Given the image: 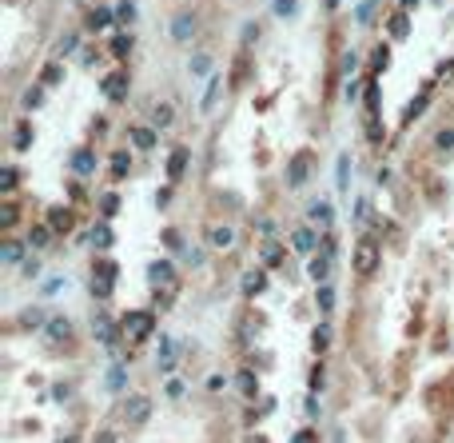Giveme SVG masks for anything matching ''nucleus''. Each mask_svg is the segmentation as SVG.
Instances as JSON below:
<instances>
[{
	"label": "nucleus",
	"mask_w": 454,
	"mask_h": 443,
	"mask_svg": "<svg viewBox=\"0 0 454 443\" xmlns=\"http://www.w3.org/2000/svg\"><path fill=\"white\" fill-rule=\"evenodd\" d=\"M152 328H156V316L152 312H128L120 320V332L128 344H144L147 335H152Z\"/></svg>",
	"instance_id": "obj_1"
},
{
	"label": "nucleus",
	"mask_w": 454,
	"mask_h": 443,
	"mask_svg": "<svg viewBox=\"0 0 454 443\" xmlns=\"http://www.w3.org/2000/svg\"><path fill=\"white\" fill-rule=\"evenodd\" d=\"M355 271L367 280V276H375V268H379V244L375 240H359V248H355Z\"/></svg>",
	"instance_id": "obj_2"
},
{
	"label": "nucleus",
	"mask_w": 454,
	"mask_h": 443,
	"mask_svg": "<svg viewBox=\"0 0 454 443\" xmlns=\"http://www.w3.org/2000/svg\"><path fill=\"white\" fill-rule=\"evenodd\" d=\"M92 295H100V300H108L112 295V280H116V264L112 259H96V268H92Z\"/></svg>",
	"instance_id": "obj_3"
},
{
	"label": "nucleus",
	"mask_w": 454,
	"mask_h": 443,
	"mask_svg": "<svg viewBox=\"0 0 454 443\" xmlns=\"http://www.w3.org/2000/svg\"><path fill=\"white\" fill-rule=\"evenodd\" d=\"M196 32H199V16L196 13H175V20H172V40L175 44H192Z\"/></svg>",
	"instance_id": "obj_4"
},
{
	"label": "nucleus",
	"mask_w": 454,
	"mask_h": 443,
	"mask_svg": "<svg viewBox=\"0 0 454 443\" xmlns=\"http://www.w3.org/2000/svg\"><path fill=\"white\" fill-rule=\"evenodd\" d=\"M311 176V152H295L287 164V188H303Z\"/></svg>",
	"instance_id": "obj_5"
},
{
	"label": "nucleus",
	"mask_w": 454,
	"mask_h": 443,
	"mask_svg": "<svg viewBox=\"0 0 454 443\" xmlns=\"http://www.w3.org/2000/svg\"><path fill=\"white\" fill-rule=\"evenodd\" d=\"M147 411H152V399H147V395H132V399L123 404V419H128L132 428H140V423H144Z\"/></svg>",
	"instance_id": "obj_6"
},
{
	"label": "nucleus",
	"mask_w": 454,
	"mask_h": 443,
	"mask_svg": "<svg viewBox=\"0 0 454 443\" xmlns=\"http://www.w3.org/2000/svg\"><path fill=\"white\" fill-rule=\"evenodd\" d=\"M100 88H104V96H108V100H123V96H128V72H123V68L108 72Z\"/></svg>",
	"instance_id": "obj_7"
},
{
	"label": "nucleus",
	"mask_w": 454,
	"mask_h": 443,
	"mask_svg": "<svg viewBox=\"0 0 454 443\" xmlns=\"http://www.w3.org/2000/svg\"><path fill=\"white\" fill-rule=\"evenodd\" d=\"M187 160H192V152H187L184 144L180 148H172V156H168V180H180V176H184V168H187Z\"/></svg>",
	"instance_id": "obj_8"
},
{
	"label": "nucleus",
	"mask_w": 454,
	"mask_h": 443,
	"mask_svg": "<svg viewBox=\"0 0 454 443\" xmlns=\"http://www.w3.org/2000/svg\"><path fill=\"white\" fill-rule=\"evenodd\" d=\"M128 140H132L140 152H147V148L156 144V128H144V124H135V128H128Z\"/></svg>",
	"instance_id": "obj_9"
},
{
	"label": "nucleus",
	"mask_w": 454,
	"mask_h": 443,
	"mask_svg": "<svg viewBox=\"0 0 454 443\" xmlns=\"http://www.w3.org/2000/svg\"><path fill=\"white\" fill-rule=\"evenodd\" d=\"M72 172H80V176L96 172V156H92L88 148H76V152H72Z\"/></svg>",
	"instance_id": "obj_10"
},
{
	"label": "nucleus",
	"mask_w": 454,
	"mask_h": 443,
	"mask_svg": "<svg viewBox=\"0 0 454 443\" xmlns=\"http://www.w3.org/2000/svg\"><path fill=\"white\" fill-rule=\"evenodd\" d=\"M175 120V104L172 100H160L156 108H152V128H168Z\"/></svg>",
	"instance_id": "obj_11"
},
{
	"label": "nucleus",
	"mask_w": 454,
	"mask_h": 443,
	"mask_svg": "<svg viewBox=\"0 0 454 443\" xmlns=\"http://www.w3.org/2000/svg\"><path fill=\"white\" fill-rule=\"evenodd\" d=\"M232 240H235V232L227 228V224H211L208 228V244L211 248H232Z\"/></svg>",
	"instance_id": "obj_12"
},
{
	"label": "nucleus",
	"mask_w": 454,
	"mask_h": 443,
	"mask_svg": "<svg viewBox=\"0 0 454 443\" xmlns=\"http://www.w3.org/2000/svg\"><path fill=\"white\" fill-rule=\"evenodd\" d=\"M263 288H267V271H263V268H251V271L243 276V295H259Z\"/></svg>",
	"instance_id": "obj_13"
},
{
	"label": "nucleus",
	"mask_w": 454,
	"mask_h": 443,
	"mask_svg": "<svg viewBox=\"0 0 454 443\" xmlns=\"http://www.w3.org/2000/svg\"><path fill=\"white\" fill-rule=\"evenodd\" d=\"M220 92H223V76H211V80H208V92H203V100H199V112H211V108H215Z\"/></svg>",
	"instance_id": "obj_14"
},
{
	"label": "nucleus",
	"mask_w": 454,
	"mask_h": 443,
	"mask_svg": "<svg viewBox=\"0 0 454 443\" xmlns=\"http://www.w3.org/2000/svg\"><path fill=\"white\" fill-rule=\"evenodd\" d=\"M48 340H72V323L64 320V316H48Z\"/></svg>",
	"instance_id": "obj_15"
},
{
	"label": "nucleus",
	"mask_w": 454,
	"mask_h": 443,
	"mask_svg": "<svg viewBox=\"0 0 454 443\" xmlns=\"http://www.w3.org/2000/svg\"><path fill=\"white\" fill-rule=\"evenodd\" d=\"M307 216H311V220H315V224H319V228H327L335 212H331V204H327V200H315V204H311V208H307Z\"/></svg>",
	"instance_id": "obj_16"
},
{
	"label": "nucleus",
	"mask_w": 454,
	"mask_h": 443,
	"mask_svg": "<svg viewBox=\"0 0 454 443\" xmlns=\"http://www.w3.org/2000/svg\"><path fill=\"white\" fill-rule=\"evenodd\" d=\"M48 228H52V232H68V228H72V212H68V208H52L48 212Z\"/></svg>",
	"instance_id": "obj_17"
},
{
	"label": "nucleus",
	"mask_w": 454,
	"mask_h": 443,
	"mask_svg": "<svg viewBox=\"0 0 454 443\" xmlns=\"http://www.w3.org/2000/svg\"><path fill=\"white\" fill-rule=\"evenodd\" d=\"M291 244H295V252L307 256V252H315V232H311V228H299V232L291 236Z\"/></svg>",
	"instance_id": "obj_18"
},
{
	"label": "nucleus",
	"mask_w": 454,
	"mask_h": 443,
	"mask_svg": "<svg viewBox=\"0 0 454 443\" xmlns=\"http://www.w3.org/2000/svg\"><path fill=\"white\" fill-rule=\"evenodd\" d=\"M147 276H152V280H156V283H172L175 280V268H172V264H168V259H156V264H152V268H147Z\"/></svg>",
	"instance_id": "obj_19"
},
{
	"label": "nucleus",
	"mask_w": 454,
	"mask_h": 443,
	"mask_svg": "<svg viewBox=\"0 0 454 443\" xmlns=\"http://www.w3.org/2000/svg\"><path fill=\"white\" fill-rule=\"evenodd\" d=\"M327 276H331V256H315L311 259V280L327 283Z\"/></svg>",
	"instance_id": "obj_20"
},
{
	"label": "nucleus",
	"mask_w": 454,
	"mask_h": 443,
	"mask_svg": "<svg viewBox=\"0 0 454 443\" xmlns=\"http://www.w3.org/2000/svg\"><path fill=\"white\" fill-rule=\"evenodd\" d=\"M112 25V8H92V13H88V28H92V32H100V28H108Z\"/></svg>",
	"instance_id": "obj_21"
},
{
	"label": "nucleus",
	"mask_w": 454,
	"mask_h": 443,
	"mask_svg": "<svg viewBox=\"0 0 454 443\" xmlns=\"http://www.w3.org/2000/svg\"><path fill=\"white\" fill-rule=\"evenodd\" d=\"M28 144H32V124H16V132H13V148H16V152H25Z\"/></svg>",
	"instance_id": "obj_22"
},
{
	"label": "nucleus",
	"mask_w": 454,
	"mask_h": 443,
	"mask_svg": "<svg viewBox=\"0 0 454 443\" xmlns=\"http://www.w3.org/2000/svg\"><path fill=\"white\" fill-rule=\"evenodd\" d=\"M387 28H391V37H394V40H403L406 32H410V20H406V13H394Z\"/></svg>",
	"instance_id": "obj_23"
},
{
	"label": "nucleus",
	"mask_w": 454,
	"mask_h": 443,
	"mask_svg": "<svg viewBox=\"0 0 454 443\" xmlns=\"http://www.w3.org/2000/svg\"><path fill=\"white\" fill-rule=\"evenodd\" d=\"M128 168H132L128 152H112V176H116V180H123V176H128Z\"/></svg>",
	"instance_id": "obj_24"
},
{
	"label": "nucleus",
	"mask_w": 454,
	"mask_h": 443,
	"mask_svg": "<svg viewBox=\"0 0 454 443\" xmlns=\"http://www.w3.org/2000/svg\"><path fill=\"white\" fill-rule=\"evenodd\" d=\"M283 256H287V252H283L279 244H267V248H263V268H279Z\"/></svg>",
	"instance_id": "obj_25"
},
{
	"label": "nucleus",
	"mask_w": 454,
	"mask_h": 443,
	"mask_svg": "<svg viewBox=\"0 0 454 443\" xmlns=\"http://www.w3.org/2000/svg\"><path fill=\"white\" fill-rule=\"evenodd\" d=\"M48 236H52L48 224H36V228L28 232V244H32V248H44V244H48Z\"/></svg>",
	"instance_id": "obj_26"
},
{
	"label": "nucleus",
	"mask_w": 454,
	"mask_h": 443,
	"mask_svg": "<svg viewBox=\"0 0 454 443\" xmlns=\"http://www.w3.org/2000/svg\"><path fill=\"white\" fill-rule=\"evenodd\" d=\"M335 308V292H331V283H319V312L323 316H331Z\"/></svg>",
	"instance_id": "obj_27"
},
{
	"label": "nucleus",
	"mask_w": 454,
	"mask_h": 443,
	"mask_svg": "<svg viewBox=\"0 0 454 443\" xmlns=\"http://www.w3.org/2000/svg\"><path fill=\"white\" fill-rule=\"evenodd\" d=\"M13 188H16V168L4 164V168H0V192H13Z\"/></svg>",
	"instance_id": "obj_28"
},
{
	"label": "nucleus",
	"mask_w": 454,
	"mask_h": 443,
	"mask_svg": "<svg viewBox=\"0 0 454 443\" xmlns=\"http://www.w3.org/2000/svg\"><path fill=\"white\" fill-rule=\"evenodd\" d=\"M16 216H20V212H16V204H13V200H4V204H0V224H4V228H13Z\"/></svg>",
	"instance_id": "obj_29"
},
{
	"label": "nucleus",
	"mask_w": 454,
	"mask_h": 443,
	"mask_svg": "<svg viewBox=\"0 0 454 443\" xmlns=\"http://www.w3.org/2000/svg\"><path fill=\"white\" fill-rule=\"evenodd\" d=\"M311 344H315V352H327V344H331V328H327V323H323V328H315Z\"/></svg>",
	"instance_id": "obj_30"
},
{
	"label": "nucleus",
	"mask_w": 454,
	"mask_h": 443,
	"mask_svg": "<svg viewBox=\"0 0 454 443\" xmlns=\"http://www.w3.org/2000/svg\"><path fill=\"white\" fill-rule=\"evenodd\" d=\"M239 392H243V395H255L259 392V380L251 375V371H239Z\"/></svg>",
	"instance_id": "obj_31"
},
{
	"label": "nucleus",
	"mask_w": 454,
	"mask_h": 443,
	"mask_svg": "<svg viewBox=\"0 0 454 443\" xmlns=\"http://www.w3.org/2000/svg\"><path fill=\"white\" fill-rule=\"evenodd\" d=\"M187 68H192V76H208V72H211V56H203V52H199V56L187 64Z\"/></svg>",
	"instance_id": "obj_32"
},
{
	"label": "nucleus",
	"mask_w": 454,
	"mask_h": 443,
	"mask_svg": "<svg viewBox=\"0 0 454 443\" xmlns=\"http://www.w3.org/2000/svg\"><path fill=\"white\" fill-rule=\"evenodd\" d=\"M434 148H439V152H450L454 148V128H442V132L434 136Z\"/></svg>",
	"instance_id": "obj_33"
},
{
	"label": "nucleus",
	"mask_w": 454,
	"mask_h": 443,
	"mask_svg": "<svg viewBox=\"0 0 454 443\" xmlns=\"http://www.w3.org/2000/svg\"><path fill=\"white\" fill-rule=\"evenodd\" d=\"M295 13H299V0H275V16L287 20V16H295Z\"/></svg>",
	"instance_id": "obj_34"
},
{
	"label": "nucleus",
	"mask_w": 454,
	"mask_h": 443,
	"mask_svg": "<svg viewBox=\"0 0 454 443\" xmlns=\"http://www.w3.org/2000/svg\"><path fill=\"white\" fill-rule=\"evenodd\" d=\"M40 104H44V88H28V92H25V108H40Z\"/></svg>",
	"instance_id": "obj_35"
},
{
	"label": "nucleus",
	"mask_w": 454,
	"mask_h": 443,
	"mask_svg": "<svg viewBox=\"0 0 454 443\" xmlns=\"http://www.w3.org/2000/svg\"><path fill=\"white\" fill-rule=\"evenodd\" d=\"M375 4H379V0H363V4L355 8V20H359V25H367V20H370V13H375Z\"/></svg>",
	"instance_id": "obj_36"
},
{
	"label": "nucleus",
	"mask_w": 454,
	"mask_h": 443,
	"mask_svg": "<svg viewBox=\"0 0 454 443\" xmlns=\"http://www.w3.org/2000/svg\"><path fill=\"white\" fill-rule=\"evenodd\" d=\"M0 252H4V264H16V259L25 256V248H20V244H13V240H8V244L0 248Z\"/></svg>",
	"instance_id": "obj_37"
},
{
	"label": "nucleus",
	"mask_w": 454,
	"mask_h": 443,
	"mask_svg": "<svg viewBox=\"0 0 454 443\" xmlns=\"http://www.w3.org/2000/svg\"><path fill=\"white\" fill-rule=\"evenodd\" d=\"M132 52V37H116L112 40V56H128Z\"/></svg>",
	"instance_id": "obj_38"
},
{
	"label": "nucleus",
	"mask_w": 454,
	"mask_h": 443,
	"mask_svg": "<svg viewBox=\"0 0 454 443\" xmlns=\"http://www.w3.org/2000/svg\"><path fill=\"white\" fill-rule=\"evenodd\" d=\"M387 64H391V49H387V44H379V49H375V72H382Z\"/></svg>",
	"instance_id": "obj_39"
},
{
	"label": "nucleus",
	"mask_w": 454,
	"mask_h": 443,
	"mask_svg": "<svg viewBox=\"0 0 454 443\" xmlns=\"http://www.w3.org/2000/svg\"><path fill=\"white\" fill-rule=\"evenodd\" d=\"M92 244H100V248H108V244H112V228H108V224H100L96 232H92Z\"/></svg>",
	"instance_id": "obj_40"
},
{
	"label": "nucleus",
	"mask_w": 454,
	"mask_h": 443,
	"mask_svg": "<svg viewBox=\"0 0 454 443\" xmlns=\"http://www.w3.org/2000/svg\"><path fill=\"white\" fill-rule=\"evenodd\" d=\"M116 208H120V200L112 196V192H108L104 200H100V212H104V216H116Z\"/></svg>",
	"instance_id": "obj_41"
},
{
	"label": "nucleus",
	"mask_w": 454,
	"mask_h": 443,
	"mask_svg": "<svg viewBox=\"0 0 454 443\" xmlns=\"http://www.w3.org/2000/svg\"><path fill=\"white\" fill-rule=\"evenodd\" d=\"M60 64H48V68H44V76H40V80H44V84H56V80H60Z\"/></svg>",
	"instance_id": "obj_42"
},
{
	"label": "nucleus",
	"mask_w": 454,
	"mask_h": 443,
	"mask_svg": "<svg viewBox=\"0 0 454 443\" xmlns=\"http://www.w3.org/2000/svg\"><path fill=\"white\" fill-rule=\"evenodd\" d=\"M120 20H123V25H132V20H135V4H132V0H123V4H120Z\"/></svg>",
	"instance_id": "obj_43"
},
{
	"label": "nucleus",
	"mask_w": 454,
	"mask_h": 443,
	"mask_svg": "<svg viewBox=\"0 0 454 443\" xmlns=\"http://www.w3.org/2000/svg\"><path fill=\"white\" fill-rule=\"evenodd\" d=\"M25 323H28V328H40V323H44V312H40V308L25 312Z\"/></svg>",
	"instance_id": "obj_44"
},
{
	"label": "nucleus",
	"mask_w": 454,
	"mask_h": 443,
	"mask_svg": "<svg viewBox=\"0 0 454 443\" xmlns=\"http://www.w3.org/2000/svg\"><path fill=\"white\" fill-rule=\"evenodd\" d=\"M243 28H247V32H243L247 44H251V40H259V25H255V20H251V25H243Z\"/></svg>",
	"instance_id": "obj_45"
},
{
	"label": "nucleus",
	"mask_w": 454,
	"mask_h": 443,
	"mask_svg": "<svg viewBox=\"0 0 454 443\" xmlns=\"http://www.w3.org/2000/svg\"><path fill=\"white\" fill-rule=\"evenodd\" d=\"M339 188H343V192H347V156H343V160H339Z\"/></svg>",
	"instance_id": "obj_46"
},
{
	"label": "nucleus",
	"mask_w": 454,
	"mask_h": 443,
	"mask_svg": "<svg viewBox=\"0 0 454 443\" xmlns=\"http://www.w3.org/2000/svg\"><path fill=\"white\" fill-rule=\"evenodd\" d=\"M295 443H315V435H311V431H299V435H295Z\"/></svg>",
	"instance_id": "obj_47"
},
{
	"label": "nucleus",
	"mask_w": 454,
	"mask_h": 443,
	"mask_svg": "<svg viewBox=\"0 0 454 443\" xmlns=\"http://www.w3.org/2000/svg\"><path fill=\"white\" fill-rule=\"evenodd\" d=\"M96 443H116V435H112V431H100V435H96Z\"/></svg>",
	"instance_id": "obj_48"
},
{
	"label": "nucleus",
	"mask_w": 454,
	"mask_h": 443,
	"mask_svg": "<svg viewBox=\"0 0 454 443\" xmlns=\"http://www.w3.org/2000/svg\"><path fill=\"white\" fill-rule=\"evenodd\" d=\"M410 4H418V0H403V13H406V8H410Z\"/></svg>",
	"instance_id": "obj_49"
},
{
	"label": "nucleus",
	"mask_w": 454,
	"mask_h": 443,
	"mask_svg": "<svg viewBox=\"0 0 454 443\" xmlns=\"http://www.w3.org/2000/svg\"><path fill=\"white\" fill-rule=\"evenodd\" d=\"M64 443H76V439H64Z\"/></svg>",
	"instance_id": "obj_50"
},
{
	"label": "nucleus",
	"mask_w": 454,
	"mask_h": 443,
	"mask_svg": "<svg viewBox=\"0 0 454 443\" xmlns=\"http://www.w3.org/2000/svg\"><path fill=\"white\" fill-rule=\"evenodd\" d=\"M255 443H263V439H255Z\"/></svg>",
	"instance_id": "obj_51"
}]
</instances>
